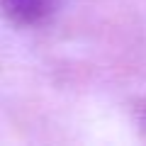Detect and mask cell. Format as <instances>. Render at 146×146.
Returning <instances> with one entry per match:
<instances>
[{
	"mask_svg": "<svg viewBox=\"0 0 146 146\" xmlns=\"http://www.w3.org/2000/svg\"><path fill=\"white\" fill-rule=\"evenodd\" d=\"M56 5L58 0H0V10L5 17L20 27L42 25L56 10Z\"/></svg>",
	"mask_w": 146,
	"mask_h": 146,
	"instance_id": "6da1fadb",
	"label": "cell"
}]
</instances>
